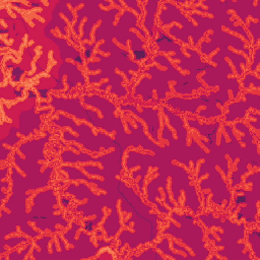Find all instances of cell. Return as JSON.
<instances>
[{
  "label": "cell",
  "instance_id": "1",
  "mask_svg": "<svg viewBox=\"0 0 260 260\" xmlns=\"http://www.w3.org/2000/svg\"><path fill=\"white\" fill-rule=\"evenodd\" d=\"M248 240L251 243L252 249H253L256 258L260 259V247H259V232L258 229H255L251 234L248 235Z\"/></svg>",
  "mask_w": 260,
  "mask_h": 260
},
{
  "label": "cell",
  "instance_id": "2",
  "mask_svg": "<svg viewBox=\"0 0 260 260\" xmlns=\"http://www.w3.org/2000/svg\"><path fill=\"white\" fill-rule=\"evenodd\" d=\"M169 247H170V244H169V239H168V238H165V239L163 240L161 243H158L157 245L158 249H161V251H162L163 253L166 254V255H169V256H171L172 258H175V259H186V257H184V256L174 254L169 249Z\"/></svg>",
  "mask_w": 260,
  "mask_h": 260
},
{
  "label": "cell",
  "instance_id": "3",
  "mask_svg": "<svg viewBox=\"0 0 260 260\" xmlns=\"http://www.w3.org/2000/svg\"><path fill=\"white\" fill-rule=\"evenodd\" d=\"M132 259H160V260H163V257L161 256L160 254H158V252H155V250L153 247H150L148 249V252L147 250L144 251L143 253L140 255V256H132L131 257Z\"/></svg>",
  "mask_w": 260,
  "mask_h": 260
},
{
  "label": "cell",
  "instance_id": "4",
  "mask_svg": "<svg viewBox=\"0 0 260 260\" xmlns=\"http://www.w3.org/2000/svg\"><path fill=\"white\" fill-rule=\"evenodd\" d=\"M27 241H28V239H27L26 237H21V238L12 237V238H10V239H8V240L2 239L1 249H3V246H4V244H5V243H9V244H7L9 247H14V246H16V245H18L21 242H27Z\"/></svg>",
  "mask_w": 260,
  "mask_h": 260
},
{
  "label": "cell",
  "instance_id": "5",
  "mask_svg": "<svg viewBox=\"0 0 260 260\" xmlns=\"http://www.w3.org/2000/svg\"><path fill=\"white\" fill-rule=\"evenodd\" d=\"M32 248V244H29L28 246H27V248H26V250H24L23 251V253H21V255H18L17 253H15V252H12V253H10L9 254V259L10 260H21V259H24V256H26L27 254L29 253V250Z\"/></svg>",
  "mask_w": 260,
  "mask_h": 260
},
{
  "label": "cell",
  "instance_id": "6",
  "mask_svg": "<svg viewBox=\"0 0 260 260\" xmlns=\"http://www.w3.org/2000/svg\"><path fill=\"white\" fill-rule=\"evenodd\" d=\"M259 53H260V49H257L256 52H255V55H254V62L252 64V67H251V70L252 71H256L257 69V66L260 62L259 60Z\"/></svg>",
  "mask_w": 260,
  "mask_h": 260
},
{
  "label": "cell",
  "instance_id": "7",
  "mask_svg": "<svg viewBox=\"0 0 260 260\" xmlns=\"http://www.w3.org/2000/svg\"><path fill=\"white\" fill-rule=\"evenodd\" d=\"M124 3L127 4L130 8H131V7H134L135 10L137 11L139 14H141V9L139 8V6H137V4H138L137 1H131V0H130V1H127V0H124Z\"/></svg>",
  "mask_w": 260,
  "mask_h": 260
},
{
  "label": "cell",
  "instance_id": "8",
  "mask_svg": "<svg viewBox=\"0 0 260 260\" xmlns=\"http://www.w3.org/2000/svg\"><path fill=\"white\" fill-rule=\"evenodd\" d=\"M173 247H174L175 249L179 250V251H182V252H184L185 254H187V259H193V257L190 256V252L188 251L186 248H184V247H182V246H178V244L175 243V242H173Z\"/></svg>",
  "mask_w": 260,
  "mask_h": 260
},
{
  "label": "cell",
  "instance_id": "9",
  "mask_svg": "<svg viewBox=\"0 0 260 260\" xmlns=\"http://www.w3.org/2000/svg\"><path fill=\"white\" fill-rule=\"evenodd\" d=\"M235 200H243V201H246V200H245V197L241 196V195H240V196L235 197ZM238 205H239V201H237V203H236V205H235V207H233V208L231 209V212H232V214H233V212H235V209H236L237 207H238Z\"/></svg>",
  "mask_w": 260,
  "mask_h": 260
},
{
  "label": "cell",
  "instance_id": "10",
  "mask_svg": "<svg viewBox=\"0 0 260 260\" xmlns=\"http://www.w3.org/2000/svg\"><path fill=\"white\" fill-rule=\"evenodd\" d=\"M61 201H62V204L64 207H67L68 206V203L69 201H70V198H67V199H65L64 197H62V199H61Z\"/></svg>",
  "mask_w": 260,
  "mask_h": 260
},
{
  "label": "cell",
  "instance_id": "11",
  "mask_svg": "<svg viewBox=\"0 0 260 260\" xmlns=\"http://www.w3.org/2000/svg\"><path fill=\"white\" fill-rule=\"evenodd\" d=\"M7 171H8V167H6L3 171H1V179H4V178H5V174L7 173Z\"/></svg>",
  "mask_w": 260,
  "mask_h": 260
},
{
  "label": "cell",
  "instance_id": "12",
  "mask_svg": "<svg viewBox=\"0 0 260 260\" xmlns=\"http://www.w3.org/2000/svg\"><path fill=\"white\" fill-rule=\"evenodd\" d=\"M96 235H99V236H102V235H103V232L98 231V232H96Z\"/></svg>",
  "mask_w": 260,
  "mask_h": 260
}]
</instances>
